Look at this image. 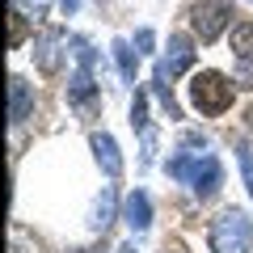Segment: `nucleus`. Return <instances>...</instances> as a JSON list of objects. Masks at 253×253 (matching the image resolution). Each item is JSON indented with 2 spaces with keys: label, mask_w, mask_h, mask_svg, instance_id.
<instances>
[{
  "label": "nucleus",
  "mask_w": 253,
  "mask_h": 253,
  "mask_svg": "<svg viewBox=\"0 0 253 253\" xmlns=\"http://www.w3.org/2000/svg\"><path fill=\"white\" fill-rule=\"evenodd\" d=\"M169 177H177V181H186L199 199H211L219 186H224V165H219V156L215 152H177V156H169Z\"/></svg>",
  "instance_id": "nucleus-1"
},
{
  "label": "nucleus",
  "mask_w": 253,
  "mask_h": 253,
  "mask_svg": "<svg viewBox=\"0 0 253 253\" xmlns=\"http://www.w3.org/2000/svg\"><path fill=\"white\" fill-rule=\"evenodd\" d=\"M236 89H241V84H232L224 72H215V68H203V72L190 81V101H194V110H199V114L219 118V114H228V110H232Z\"/></svg>",
  "instance_id": "nucleus-2"
},
{
  "label": "nucleus",
  "mask_w": 253,
  "mask_h": 253,
  "mask_svg": "<svg viewBox=\"0 0 253 253\" xmlns=\"http://www.w3.org/2000/svg\"><path fill=\"white\" fill-rule=\"evenodd\" d=\"M253 249V219L228 207L211 219V253H249Z\"/></svg>",
  "instance_id": "nucleus-3"
},
{
  "label": "nucleus",
  "mask_w": 253,
  "mask_h": 253,
  "mask_svg": "<svg viewBox=\"0 0 253 253\" xmlns=\"http://www.w3.org/2000/svg\"><path fill=\"white\" fill-rule=\"evenodd\" d=\"M76 51V72L68 81V106L72 110H93L97 106V81H93V46L89 38H72Z\"/></svg>",
  "instance_id": "nucleus-4"
},
{
  "label": "nucleus",
  "mask_w": 253,
  "mask_h": 253,
  "mask_svg": "<svg viewBox=\"0 0 253 253\" xmlns=\"http://www.w3.org/2000/svg\"><path fill=\"white\" fill-rule=\"evenodd\" d=\"M232 21H236V13H232L228 0H194L190 4V26H194V34L203 42H215Z\"/></svg>",
  "instance_id": "nucleus-5"
},
{
  "label": "nucleus",
  "mask_w": 253,
  "mask_h": 253,
  "mask_svg": "<svg viewBox=\"0 0 253 253\" xmlns=\"http://www.w3.org/2000/svg\"><path fill=\"white\" fill-rule=\"evenodd\" d=\"M68 42V34H63V30H42V34H38V42H34V59H38V72L42 76H55L59 72V46Z\"/></svg>",
  "instance_id": "nucleus-6"
},
{
  "label": "nucleus",
  "mask_w": 253,
  "mask_h": 253,
  "mask_svg": "<svg viewBox=\"0 0 253 253\" xmlns=\"http://www.w3.org/2000/svg\"><path fill=\"white\" fill-rule=\"evenodd\" d=\"M89 144H93V156H97L101 173H106V177H123V152H118L114 135H106V131H93Z\"/></svg>",
  "instance_id": "nucleus-7"
},
{
  "label": "nucleus",
  "mask_w": 253,
  "mask_h": 253,
  "mask_svg": "<svg viewBox=\"0 0 253 253\" xmlns=\"http://www.w3.org/2000/svg\"><path fill=\"white\" fill-rule=\"evenodd\" d=\"M123 219H126L131 232H148V224H152V199L144 190H131L123 199Z\"/></svg>",
  "instance_id": "nucleus-8"
},
{
  "label": "nucleus",
  "mask_w": 253,
  "mask_h": 253,
  "mask_svg": "<svg viewBox=\"0 0 253 253\" xmlns=\"http://www.w3.org/2000/svg\"><path fill=\"white\" fill-rule=\"evenodd\" d=\"M190 63H194V42H190L186 34H169V46H165V63L161 68L169 76H181Z\"/></svg>",
  "instance_id": "nucleus-9"
},
{
  "label": "nucleus",
  "mask_w": 253,
  "mask_h": 253,
  "mask_svg": "<svg viewBox=\"0 0 253 253\" xmlns=\"http://www.w3.org/2000/svg\"><path fill=\"white\" fill-rule=\"evenodd\" d=\"M34 110V89H30L26 76H9V123H21V118Z\"/></svg>",
  "instance_id": "nucleus-10"
},
{
  "label": "nucleus",
  "mask_w": 253,
  "mask_h": 253,
  "mask_svg": "<svg viewBox=\"0 0 253 253\" xmlns=\"http://www.w3.org/2000/svg\"><path fill=\"white\" fill-rule=\"evenodd\" d=\"M110 51H114L118 76H123L126 84H135V51H131V42H126V38H114V42H110Z\"/></svg>",
  "instance_id": "nucleus-11"
},
{
  "label": "nucleus",
  "mask_w": 253,
  "mask_h": 253,
  "mask_svg": "<svg viewBox=\"0 0 253 253\" xmlns=\"http://www.w3.org/2000/svg\"><path fill=\"white\" fill-rule=\"evenodd\" d=\"M232 55H236V63H253V26L249 21L232 26Z\"/></svg>",
  "instance_id": "nucleus-12"
},
{
  "label": "nucleus",
  "mask_w": 253,
  "mask_h": 253,
  "mask_svg": "<svg viewBox=\"0 0 253 253\" xmlns=\"http://www.w3.org/2000/svg\"><path fill=\"white\" fill-rule=\"evenodd\" d=\"M114 199H118V194H114V186H106V190H101L97 207H93V219H89V224L97 228V232H106V228H110V219H114Z\"/></svg>",
  "instance_id": "nucleus-13"
},
{
  "label": "nucleus",
  "mask_w": 253,
  "mask_h": 253,
  "mask_svg": "<svg viewBox=\"0 0 253 253\" xmlns=\"http://www.w3.org/2000/svg\"><path fill=\"white\" fill-rule=\"evenodd\" d=\"M165 81H169V72H165V68H156V72H152V89H156V97H161V106H165V114H169V118H181V106L173 101V89H169Z\"/></svg>",
  "instance_id": "nucleus-14"
},
{
  "label": "nucleus",
  "mask_w": 253,
  "mask_h": 253,
  "mask_svg": "<svg viewBox=\"0 0 253 253\" xmlns=\"http://www.w3.org/2000/svg\"><path fill=\"white\" fill-rule=\"evenodd\" d=\"M232 152H236V161H241V177H245V190L253 194V148H249V139H232Z\"/></svg>",
  "instance_id": "nucleus-15"
},
{
  "label": "nucleus",
  "mask_w": 253,
  "mask_h": 253,
  "mask_svg": "<svg viewBox=\"0 0 253 253\" xmlns=\"http://www.w3.org/2000/svg\"><path fill=\"white\" fill-rule=\"evenodd\" d=\"M131 126L148 135V97H144V89H135V97H131Z\"/></svg>",
  "instance_id": "nucleus-16"
},
{
  "label": "nucleus",
  "mask_w": 253,
  "mask_h": 253,
  "mask_svg": "<svg viewBox=\"0 0 253 253\" xmlns=\"http://www.w3.org/2000/svg\"><path fill=\"white\" fill-rule=\"evenodd\" d=\"M13 9L26 13L30 21H42L46 13H51V0H13Z\"/></svg>",
  "instance_id": "nucleus-17"
},
{
  "label": "nucleus",
  "mask_w": 253,
  "mask_h": 253,
  "mask_svg": "<svg viewBox=\"0 0 253 253\" xmlns=\"http://www.w3.org/2000/svg\"><path fill=\"white\" fill-rule=\"evenodd\" d=\"M21 42H26V13L13 9L9 13V46H21Z\"/></svg>",
  "instance_id": "nucleus-18"
},
{
  "label": "nucleus",
  "mask_w": 253,
  "mask_h": 253,
  "mask_svg": "<svg viewBox=\"0 0 253 253\" xmlns=\"http://www.w3.org/2000/svg\"><path fill=\"white\" fill-rule=\"evenodd\" d=\"M236 84L241 89H253V63H236Z\"/></svg>",
  "instance_id": "nucleus-19"
},
{
  "label": "nucleus",
  "mask_w": 253,
  "mask_h": 253,
  "mask_svg": "<svg viewBox=\"0 0 253 253\" xmlns=\"http://www.w3.org/2000/svg\"><path fill=\"white\" fill-rule=\"evenodd\" d=\"M135 46H139V51H152V46H156V34H152V30H139V34H135Z\"/></svg>",
  "instance_id": "nucleus-20"
},
{
  "label": "nucleus",
  "mask_w": 253,
  "mask_h": 253,
  "mask_svg": "<svg viewBox=\"0 0 253 253\" xmlns=\"http://www.w3.org/2000/svg\"><path fill=\"white\" fill-rule=\"evenodd\" d=\"M165 253H190V249H186L181 241H169V245H165Z\"/></svg>",
  "instance_id": "nucleus-21"
},
{
  "label": "nucleus",
  "mask_w": 253,
  "mask_h": 253,
  "mask_svg": "<svg viewBox=\"0 0 253 253\" xmlns=\"http://www.w3.org/2000/svg\"><path fill=\"white\" fill-rule=\"evenodd\" d=\"M63 4V13H76V4H81V0H59Z\"/></svg>",
  "instance_id": "nucleus-22"
},
{
  "label": "nucleus",
  "mask_w": 253,
  "mask_h": 253,
  "mask_svg": "<svg viewBox=\"0 0 253 253\" xmlns=\"http://www.w3.org/2000/svg\"><path fill=\"white\" fill-rule=\"evenodd\" d=\"M114 253H135V249H131V245H123V249H114Z\"/></svg>",
  "instance_id": "nucleus-23"
},
{
  "label": "nucleus",
  "mask_w": 253,
  "mask_h": 253,
  "mask_svg": "<svg viewBox=\"0 0 253 253\" xmlns=\"http://www.w3.org/2000/svg\"><path fill=\"white\" fill-rule=\"evenodd\" d=\"M245 123H249V126H253V106H249V114H245Z\"/></svg>",
  "instance_id": "nucleus-24"
}]
</instances>
